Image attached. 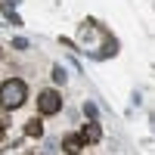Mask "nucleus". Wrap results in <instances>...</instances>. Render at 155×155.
<instances>
[{
  "label": "nucleus",
  "mask_w": 155,
  "mask_h": 155,
  "mask_svg": "<svg viewBox=\"0 0 155 155\" xmlns=\"http://www.w3.org/2000/svg\"><path fill=\"white\" fill-rule=\"evenodd\" d=\"M28 134H31V137H41V121H31V124H28Z\"/></svg>",
  "instance_id": "obj_5"
},
{
  "label": "nucleus",
  "mask_w": 155,
  "mask_h": 155,
  "mask_svg": "<svg viewBox=\"0 0 155 155\" xmlns=\"http://www.w3.org/2000/svg\"><path fill=\"white\" fill-rule=\"evenodd\" d=\"M0 140H3V127H0Z\"/></svg>",
  "instance_id": "obj_6"
},
{
  "label": "nucleus",
  "mask_w": 155,
  "mask_h": 155,
  "mask_svg": "<svg viewBox=\"0 0 155 155\" xmlns=\"http://www.w3.org/2000/svg\"><path fill=\"white\" fill-rule=\"evenodd\" d=\"M81 146H84V140H81V134H68L65 140H62V149H65L68 155H74V152H81Z\"/></svg>",
  "instance_id": "obj_3"
},
{
  "label": "nucleus",
  "mask_w": 155,
  "mask_h": 155,
  "mask_svg": "<svg viewBox=\"0 0 155 155\" xmlns=\"http://www.w3.org/2000/svg\"><path fill=\"white\" fill-rule=\"evenodd\" d=\"M25 99H28V84L25 81L9 78V81L0 84V102H3V109H19Z\"/></svg>",
  "instance_id": "obj_1"
},
{
  "label": "nucleus",
  "mask_w": 155,
  "mask_h": 155,
  "mask_svg": "<svg viewBox=\"0 0 155 155\" xmlns=\"http://www.w3.org/2000/svg\"><path fill=\"white\" fill-rule=\"evenodd\" d=\"M99 137H102V130H99V124H87V130H84V137H81V140H87V143H96Z\"/></svg>",
  "instance_id": "obj_4"
},
{
  "label": "nucleus",
  "mask_w": 155,
  "mask_h": 155,
  "mask_svg": "<svg viewBox=\"0 0 155 155\" xmlns=\"http://www.w3.org/2000/svg\"><path fill=\"white\" fill-rule=\"evenodd\" d=\"M37 109H41V115H56L62 109V96L56 90H44V93L37 96Z\"/></svg>",
  "instance_id": "obj_2"
}]
</instances>
